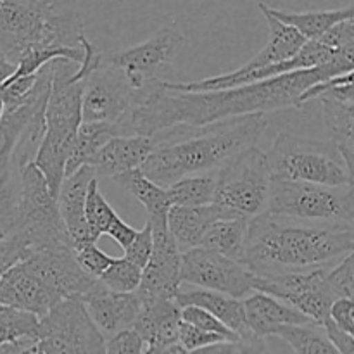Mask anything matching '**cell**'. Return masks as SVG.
<instances>
[{"label":"cell","mask_w":354,"mask_h":354,"mask_svg":"<svg viewBox=\"0 0 354 354\" xmlns=\"http://www.w3.org/2000/svg\"><path fill=\"white\" fill-rule=\"evenodd\" d=\"M154 147L152 135H116L92 156L88 165L95 173L114 178L120 173L140 168Z\"/></svg>","instance_id":"obj_19"},{"label":"cell","mask_w":354,"mask_h":354,"mask_svg":"<svg viewBox=\"0 0 354 354\" xmlns=\"http://www.w3.org/2000/svg\"><path fill=\"white\" fill-rule=\"evenodd\" d=\"M354 251L346 254L341 261L332 265L325 273V280L330 289L332 296L337 297H349L353 299V286H354Z\"/></svg>","instance_id":"obj_35"},{"label":"cell","mask_w":354,"mask_h":354,"mask_svg":"<svg viewBox=\"0 0 354 354\" xmlns=\"http://www.w3.org/2000/svg\"><path fill=\"white\" fill-rule=\"evenodd\" d=\"M85 216L90 228L93 230V234L99 235V237L102 234H106L109 225L118 218L116 211L111 207V204L107 203L106 197L100 194L99 185H97V176L90 182L88 192H86Z\"/></svg>","instance_id":"obj_34"},{"label":"cell","mask_w":354,"mask_h":354,"mask_svg":"<svg viewBox=\"0 0 354 354\" xmlns=\"http://www.w3.org/2000/svg\"><path fill=\"white\" fill-rule=\"evenodd\" d=\"M353 187L272 178L266 211L306 223L354 225Z\"/></svg>","instance_id":"obj_9"},{"label":"cell","mask_w":354,"mask_h":354,"mask_svg":"<svg viewBox=\"0 0 354 354\" xmlns=\"http://www.w3.org/2000/svg\"><path fill=\"white\" fill-rule=\"evenodd\" d=\"M106 353L140 354L145 353V342L138 335L137 330H133V328H124V330L113 334V337L106 342Z\"/></svg>","instance_id":"obj_40"},{"label":"cell","mask_w":354,"mask_h":354,"mask_svg":"<svg viewBox=\"0 0 354 354\" xmlns=\"http://www.w3.org/2000/svg\"><path fill=\"white\" fill-rule=\"evenodd\" d=\"M40 332L33 353H106L104 334L82 299L68 297L38 318Z\"/></svg>","instance_id":"obj_11"},{"label":"cell","mask_w":354,"mask_h":354,"mask_svg":"<svg viewBox=\"0 0 354 354\" xmlns=\"http://www.w3.org/2000/svg\"><path fill=\"white\" fill-rule=\"evenodd\" d=\"M324 109V121L330 142L339 149L342 158L353 168L354 159V102L330 95L318 97Z\"/></svg>","instance_id":"obj_25"},{"label":"cell","mask_w":354,"mask_h":354,"mask_svg":"<svg viewBox=\"0 0 354 354\" xmlns=\"http://www.w3.org/2000/svg\"><path fill=\"white\" fill-rule=\"evenodd\" d=\"M248 218L227 216L214 221L204 234L199 248L211 249L244 265Z\"/></svg>","instance_id":"obj_27"},{"label":"cell","mask_w":354,"mask_h":354,"mask_svg":"<svg viewBox=\"0 0 354 354\" xmlns=\"http://www.w3.org/2000/svg\"><path fill=\"white\" fill-rule=\"evenodd\" d=\"M75 258L78 261V265L85 270L88 275L99 279L100 273L109 266V263L113 261L109 254H106L104 251H100L95 245V242H90V244L82 245V248L75 249Z\"/></svg>","instance_id":"obj_38"},{"label":"cell","mask_w":354,"mask_h":354,"mask_svg":"<svg viewBox=\"0 0 354 354\" xmlns=\"http://www.w3.org/2000/svg\"><path fill=\"white\" fill-rule=\"evenodd\" d=\"M26 248H24L16 237L6 235V237L0 241V275H2L9 266H12L14 263H17L19 259L26 258Z\"/></svg>","instance_id":"obj_43"},{"label":"cell","mask_w":354,"mask_h":354,"mask_svg":"<svg viewBox=\"0 0 354 354\" xmlns=\"http://www.w3.org/2000/svg\"><path fill=\"white\" fill-rule=\"evenodd\" d=\"M2 113H3V106H2V100H0V118H2Z\"/></svg>","instance_id":"obj_47"},{"label":"cell","mask_w":354,"mask_h":354,"mask_svg":"<svg viewBox=\"0 0 354 354\" xmlns=\"http://www.w3.org/2000/svg\"><path fill=\"white\" fill-rule=\"evenodd\" d=\"M97 176L90 165H83L71 175L64 176L57 192V206L62 221L68 230L73 249L97 242L99 235L93 234L85 216V199L88 185Z\"/></svg>","instance_id":"obj_17"},{"label":"cell","mask_w":354,"mask_h":354,"mask_svg":"<svg viewBox=\"0 0 354 354\" xmlns=\"http://www.w3.org/2000/svg\"><path fill=\"white\" fill-rule=\"evenodd\" d=\"M354 303L349 297H337V299L332 301L330 310H328V318L337 325L339 328H342L348 334L354 332Z\"/></svg>","instance_id":"obj_42"},{"label":"cell","mask_w":354,"mask_h":354,"mask_svg":"<svg viewBox=\"0 0 354 354\" xmlns=\"http://www.w3.org/2000/svg\"><path fill=\"white\" fill-rule=\"evenodd\" d=\"M354 251V225L306 223L263 211L249 218L244 265L254 275L328 268Z\"/></svg>","instance_id":"obj_2"},{"label":"cell","mask_w":354,"mask_h":354,"mask_svg":"<svg viewBox=\"0 0 354 354\" xmlns=\"http://www.w3.org/2000/svg\"><path fill=\"white\" fill-rule=\"evenodd\" d=\"M180 308L173 299L158 301L144 306L135 318L131 328L145 342V353H166L169 346L178 342Z\"/></svg>","instance_id":"obj_21"},{"label":"cell","mask_w":354,"mask_h":354,"mask_svg":"<svg viewBox=\"0 0 354 354\" xmlns=\"http://www.w3.org/2000/svg\"><path fill=\"white\" fill-rule=\"evenodd\" d=\"M99 286L75 258V249L31 252L0 275V304L44 317L68 297L82 299Z\"/></svg>","instance_id":"obj_4"},{"label":"cell","mask_w":354,"mask_h":354,"mask_svg":"<svg viewBox=\"0 0 354 354\" xmlns=\"http://www.w3.org/2000/svg\"><path fill=\"white\" fill-rule=\"evenodd\" d=\"M149 221V220H147ZM152 228V252L142 268L137 290L142 306L165 299H175L180 290V258L182 251L168 230L166 220L149 221Z\"/></svg>","instance_id":"obj_16"},{"label":"cell","mask_w":354,"mask_h":354,"mask_svg":"<svg viewBox=\"0 0 354 354\" xmlns=\"http://www.w3.org/2000/svg\"><path fill=\"white\" fill-rule=\"evenodd\" d=\"M106 234L109 235L111 239H114V242H118L121 248H127V245L133 241L137 230H135L133 227H130L128 223H124V221L118 216L116 220L109 225V228H107Z\"/></svg>","instance_id":"obj_45"},{"label":"cell","mask_w":354,"mask_h":354,"mask_svg":"<svg viewBox=\"0 0 354 354\" xmlns=\"http://www.w3.org/2000/svg\"><path fill=\"white\" fill-rule=\"evenodd\" d=\"M258 7L263 12V16H265L266 24H268L270 40L268 44H266L254 57L249 59L244 66H241V68L235 69V71L232 73H225V75L230 76V78L242 76L245 75V73L263 68V66L286 61V59L292 57V55L306 44V38H304L299 31L294 30L289 24L279 21L275 16H272V14L268 12V9H266V3L259 2Z\"/></svg>","instance_id":"obj_23"},{"label":"cell","mask_w":354,"mask_h":354,"mask_svg":"<svg viewBox=\"0 0 354 354\" xmlns=\"http://www.w3.org/2000/svg\"><path fill=\"white\" fill-rule=\"evenodd\" d=\"M14 69H16V64H14L12 61H9V59L6 57V54L0 52V83L6 82V80L12 75Z\"/></svg>","instance_id":"obj_46"},{"label":"cell","mask_w":354,"mask_h":354,"mask_svg":"<svg viewBox=\"0 0 354 354\" xmlns=\"http://www.w3.org/2000/svg\"><path fill=\"white\" fill-rule=\"evenodd\" d=\"M354 68V45L342 47L324 66L273 76L230 88L183 92L162 85V80L138 90L140 97L127 120V133L154 135L171 127H204L227 118L297 107L308 86L344 75Z\"/></svg>","instance_id":"obj_1"},{"label":"cell","mask_w":354,"mask_h":354,"mask_svg":"<svg viewBox=\"0 0 354 354\" xmlns=\"http://www.w3.org/2000/svg\"><path fill=\"white\" fill-rule=\"evenodd\" d=\"M114 182L123 187L131 197H135L145 207L149 221L166 220V213L171 206L168 201L166 187H161L149 180L140 171V168L120 173V175L114 176Z\"/></svg>","instance_id":"obj_28"},{"label":"cell","mask_w":354,"mask_h":354,"mask_svg":"<svg viewBox=\"0 0 354 354\" xmlns=\"http://www.w3.org/2000/svg\"><path fill=\"white\" fill-rule=\"evenodd\" d=\"M273 335L287 342L294 353L337 354V349L332 346V342L325 335L324 328L318 324L282 325V327L277 328Z\"/></svg>","instance_id":"obj_31"},{"label":"cell","mask_w":354,"mask_h":354,"mask_svg":"<svg viewBox=\"0 0 354 354\" xmlns=\"http://www.w3.org/2000/svg\"><path fill=\"white\" fill-rule=\"evenodd\" d=\"M180 282L241 299L252 290V273L245 265L220 252L194 248L182 252Z\"/></svg>","instance_id":"obj_14"},{"label":"cell","mask_w":354,"mask_h":354,"mask_svg":"<svg viewBox=\"0 0 354 354\" xmlns=\"http://www.w3.org/2000/svg\"><path fill=\"white\" fill-rule=\"evenodd\" d=\"M228 341L227 337L220 334H213V332L201 330V328L194 327V325L187 324V322L180 320L178 325V342L183 346L187 353H196L201 349L207 348V346H213L216 342Z\"/></svg>","instance_id":"obj_37"},{"label":"cell","mask_w":354,"mask_h":354,"mask_svg":"<svg viewBox=\"0 0 354 354\" xmlns=\"http://www.w3.org/2000/svg\"><path fill=\"white\" fill-rule=\"evenodd\" d=\"M320 327L324 328L325 335H327L328 341L332 342V346L337 349V353H342V354L354 353V335L353 334H348V332H344L342 328H339L337 325L330 320V318H328L325 324H322Z\"/></svg>","instance_id":"obj_44"},{"label":"cell","mask_w":354,"mask_h":354,"mask_svg":"<svg viewBox=\"0 0 354 354\" xmlns=\"http://www.w3.org/2000/svg\"><path fill=\"white\" fill-rule=\"evenodd\" d=\"M266 159L272 178L324 185L354 183L353 168L330 140H313L283 131L277 135Z\"/></svg>","instance_id":"obj_8"},{"label":"cell","mask_w":354,"mask_h":354,"mask_svg":"<svg viewBox=\"0 0 354 354\" xmlns=\"http://www.w3.org/2000/svg\"><path fill=\"white\" fill-rule=\"evenodd\" d=\"M317 40L332 48H342L348 47V45H354V17H346V19L335 23L334 26L328 28Z\"/></svg>","instance_id":"obj_41"},{"label":"cell","mask_w":354,"mask_h":354,"mask_svg":"<svg viewBox=\"0 0 354 354\" xmlns=\"http://www.w3.org/2000/svg\"><path fill=\"white\" fill-rule=\"evenodd\" d=\"M82 301L93 324L104 334H116L124 328H131L135 318L144 308L135 290L133 292H114V290L106 289L100 280L99 286L85 297H82Z\"/></svg>","instance_id":"obj_18"},{"label":"cell","mask_w":354,"mask_h":354,"mask_svg":"<svg viewBox=\"0 0 354 354\" xmlns=\"http://www.w3.org/2000/svg\"><path fill=\"white\" fill-rule=\"evenodd\" d=\"M75 62L55 59L50 90L45 104L44 137L33 156V165L44 173L50 192L57 197L64 180V166L76 130L82 123V82H71Z\"/></svg>","instance_id":"obj_6"},{"label":"cell","mask_w":354,"mask_h":354,"mask_svg":"<svg viewBox=\"0 0 354 354\" xmlns=\"http://www.w3.org/2000/svg\"><path fill=\"white\" fill-rule=\"evenodd\" d=\"M242 303H244L245 320H248L249 328L252 334L261 339L273 335L277 328L282 325L315 324L296 308L282 303L270 294L259 292V290Z\"/></svg>","instance_id":"obj_24"},{"label":"cell","mask_w":354,"mask_h":354,"mask_svg":"<svg viewBox=\"0 0 354 354\" xmlns=\"http://www.w3.org/2000/svg\"><path fill=\"white\" fill-rule=\"evenodd\" d=\"M38 317L19 308L0 304V346L17 339H37L38 342Z\"/></svg>","instance_id":"obj_32"},{"label":"cell","mask_w":354,"mask_h":354,"mask_svg":"<svg viewBox=\"0 0 354 354\" xmlns=\"http://www.w3.org/2000/svg\"><path fill=\"white\" fill-rule=\"evenodd\" d=\"M175 304L178 308L183 306H199L209 311L218 318L221 324L227 325L232 332L248 342H259L261 337L254 335L249 328L245 320L244 303L239 297L227 296V294L216 292V290L196 289V290H178L175 296Z\"/></svg>","instance_id":"obj_20"},{"label":"cell","mask_w":354,"mask_h":354,"mask_svg":"<svg viewBox=\"0 0 354 354\" xmlns=\"http://www.w3.org/2000/svg\"><path fill=\"white\" fill-rule=\"evenodd\" d=\"M214 204L248 220L266 211L272 173L266 154L256 144L228 159L214 171Z\"/></svg>","instance_id":"obj_10"},{"label":"cell","mask_w":354,"mask_h":354,"mask_svg":"<svg viewBox=\"0 0 354 354\" xmlns=\"http://www.w3.org/2000/svg\"><path fill=\"white\" fill-rule=\"evenodd\" d=\"M82 121H107L127 133V120L138 102V90H133L123 73L106 62L82 80Z\"/></svg>","instance_id":"obj_12"},{"label":"cell","mask_w":354,"mask_h":354,"mask_svg":"<svg viewBox=\"0 0 354 354\" xmlns=\"http://www.w3.org/2000/svg\"><path fill=\"white\" fill-rule=\"evenodd\" d=\"M116 135H123L118 124L107 121H82L66 159L64 176L75 173L80 166L88 165L92 156Z\"/></svg>","instance_id":"obj_26"},{"label":"cell","mask_w":354,"mask_h":354,"mask_svg":"<svg viewBox=\"0 0 354 354\" xmlns=\"http://www.w3.org/2000/svg\"><path fill=\"white\" fill-rule=\"evenodd\" d=\"M214 187L216 176L214 171H211L183 176L166 187V192L171 206H206L213 203Z\"/></svg>","instance_id":"obj_30"},{"label":"cell","mask_w":354,"mask_h":354,"mask_svg":"<svg viewBox=\"0 0 354 354\" xmlns=\"http://www.w3.org/2000/svg\"><path fill=\"white\" fill-rule=\"evenodd\" d=\"M183 44L182 33L165 28L144 44L107 55V62L123 73L131 88L144 90L162 80V73L173 64Z\"/></svg>","instance_id":"obj_15"},{"label":"cell","mask_w":354,"mask_h":354,"mask_svg":"<svg viewBox=\"0 0 354 354\" xmlns=\"http://www.w3.org/2000/svg\"><path fill=\"white\" fill-rule=\"evenodd\" d=\"M76 0H0V52L17 64L33 47H82Z\"/></svg>","instance_id":"obj_5"},{"label":"cell","mask_w":354,"mask_h":354,"mask_svg":"<svg viewBox=\"0 0 354 354\" xmlns=\"http://www.w3.org/2000/svg\"><path fill=\"white\" fill-rule=\"evenodd\" d=\"M266 9L277 19L299 31L306 40H317L335 23L346 19V17H354L353 6L346 7V9L308 10V12H289V10L273 9V7L268 6H266Z\"/></svg>","instance_id":"obj_29"},{"label":"cell","mask_w":354,"mask_h":354,"mask_svg":"<svg viewBox=\"0 0 354 354\" xmlns=\"http://www.w3.org/2000/svg\"><path fill=\"white\" fill-rule=\"evenodd\" d=\"M268 121L263 113L242 114L204 127H171L154 133L156 147L140 166L161 187L190 175L216 171L237 152L254 145Z\"/></svg>","instance_id":"obj_3"},{"label":"cell","mask_w":354,"mask_h":354,"mask_svg":"<svg viewBox=\"0 0 354 354\" xmlns=\"http://www.w3.org/2000/svg\"><path fill=\"white\" fill-rule=\"evenodd\" d=\"M16 218L7 235L16 237L28 254L40 251L73 249L68 230L59 213L57 197L50 192L44 173L24 162L19 168Z\"/></svg>","instance_id":"obj_7"},{"label":"cell","mask_w":354,"mask_h":354,"mask_svg":"<svg viewBox=\"0 0 354 354\" xmlns=\"http://www.w3.org/2000/svg\"><path fill=\"white\" fill-rule=\"evenodd\" d=\"M142 268L133 261L123 258H113L106 270L99 275L100 283L114 292H133L140 283Z\"/></svg>","instance_id":"obj_33"},{"label":"cell","mask_w":354,"mask_h":354,"mask_svg":"<svg viewBox=\"0 0 354 354\" xmlns=\"http://www.w3.org/2000/svg\"><path fill=\"white\" fill-rule=\"evenodd\" d=\"M124 258L133 261L135 265H138L140 268H144L145 263L149 261V256L152 252V228L151 223H145V227L142 230H137L133 241L123 248Z\"/></svg>","instance_id":"obj_39"},{"label":"cell","mask_w":354,"mask_h":354,"mask_svg":"<svg viewBox=\"0 0 354 354\" xmlns=\"http://www.w3.org/2000/svg\"><path fill=\"white\" fill-rule=\"evenodd\" d=\"M234 216L218 204L206 206H169L166 225L180 251L199 248L207 228L220 218Z\"/></svg>","instance_id":"obj_22"},{"label":"cell","mask_w":354,"mask_h":354,"mask_svg":"<svg viewBox=\"0 0 354 354\" xmlns=\"http://www.w3.org/2000/svg\"><path fill=\"white\" fill-rule=\"evenodd\" d=\"M180 318H182V322H187V324L194 325V327L201 328V330L223 335V337H227L228 341H244V339L239 337L235 332H232L227 325L221 324L214 315H211L209 311L203 310V308L199 306L180 308Z\"/></svg>","instance_id":"obj_36"},{"label":"cell","mask_w":354,"mask_h":354,"mask_svg":"<svg viewBox=\"0 0 354 354\" xmlns=\"http://www.w3.org/2000/svg\"><path fill=\"white\" fill-rule=\"evenodd\" d=\"M328 268L266 277L254 275L251 272L252 290L270 294L282 303L296 308L311 322L322 325L328 320V310H330L332 301L335 299L325 280V273Z\"/></svg>","instance_id":"obj_13"}]
</instances>
